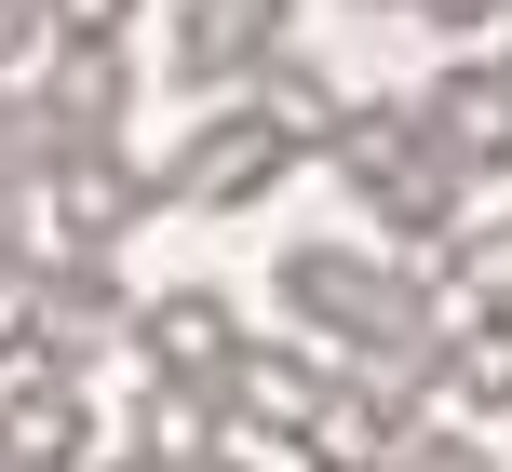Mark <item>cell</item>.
<instances>
[{
	"label": "cell",
	"instance_id": "obj_2",
	"mask_svg": "<svg viewBox=\"0 0 512 472\" xmlns=\"http://www.w3.org/2000/svg\"><path fill=\"white\" fill-rule=\"evenodd\" d=\"M0 472H14V459H0Z\"/></svg>",
	"mask_w": 512,
	"mask_h": 472
},
{
	"label": "cell",
	"instance_id": "obj_1",
	"mask_svg": "<svg viewBox=\"0 0 512 472\" xmlns=\"http://www.w3.org/2000/svg\"><path fill=\"white\" fill-rule=\"evenodd\" d=\"M445 297H459V311H512V216H472V230L445 243Z\"/></svg>",
	"mask_w": 512,
	"mask_h": 472
}]
</instances>
